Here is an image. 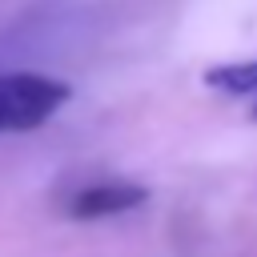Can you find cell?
<instances>
[{"instance_id":"3","label":"cell","mask_w":257,"mask_h":257,"mask_svg":"<svg viewBox=\"0 0 257 257\" xmlns=\"http://www.w3.org/2000/svg\"><path fill=\"white\" fill-rule=\"evenodd\" d=\"M205 84L229 96H245L257 92V60H241V64H213L205 68Z\"/></svg>"},{"instance_id":"2","label":"cell","mask_w":257,"mask_h":257,"mask_svg":"<svg viewBox=\"0 0 257 257\" xmlns=\"http://www.w3.org/2000/svg\"><path fill=\"white\" fill-rule=\"evenodd\" d=\"M149 201V189L137 185V181H96V185H84L68 197V217L76 221H100V217H120L137 205Z\"/></svg>"},{"instance_id":"4","label":"cell","mask_w":257,"mask_h":257,"mask_svg":"<svg viewBox=\"0 0 257 257\" xmlns=\"http://www.w3.org/2000/svg\"><path fill=\"white\" fill-rule=\"evenodd\" d=\"M253 116H257V108H253Z\"/></svg>"},{"instance_id":"1","label":"cell","mask_w":257,"mask_h":257,"mask_svg":"<svg viewBox=\"0 0 257 257\" xmlns=\"http://www.w3.org/2000/svg\"><path fill=\"white\" fill-rule=\"evenodd\" d=\"M72 88L44 72H4L0 76V133H32L60 112Z\"/></svg>"}]
</instances>
